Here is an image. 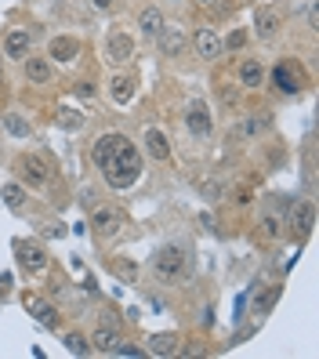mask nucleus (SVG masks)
Wrapping results in <instances>:
<instances>
[{
    "label": "nucleus",
    "mask_w": 319,
    "mask_h": 359,
    "mask_svg": "<svg viewBox=\"0 0 319 359\" xmlns=\"http://www.w3.org/2000/svg\"><path fill=\"white\" fill-rule=\"evenodd\" d=\"M76 51H80V40H76V36H55L51 44H48V55H51L55 62H62V66H66V62H73Z\"/></svg>",
    "instance_id": "aec40b11"
},
{
    "label": "nucleus",
    "mask_w": 319,
    "mask_h": 359,
    "mask_svg": "<svg viewBox=\"0 0 319 359\" xmlns=\"http://www.w3.org/2000/svg\"><path fill=\"white\" fill-rule=\"evenodd\" d=\"M243 40H247V36H243L240 29H232V33H229V40H222V48H229V51H240V48H243Z\"/></svg>",
    "instance_id": "2f4dec72"
},
{
    "label": "nucleus",
    "mask_w": 319,
    "mask_h": 359,
    "mask_svg": "<svg viewBox=\"0 0 319 359\" xmlns=\"http://www.w3.org/2000/svg\"><path fill=\"white\" fill-rule=\"evenodd\" d=\"M0 120H4V131H8V135H15V138H29V135H33L29 120H26L22 113H4Z\"/></svg>",
    "instance_id": "393cba45"
},
{
    "label": "nucleus",
    "mask_w": 319,
    "mask_h": 359,
    "mask_svg": "<svg viewBox=\"0 0 319 359\" xmlns=\"http://www.w3.org/2000/svg\"><path fill=\"white\" fill-rule=\"evenodd\" d=\"M262 236H265L269 243H276V240H280V236H283V218H280V215H272V210H269V215L262 218Z\"/></svg>",
    "instance_id": "cd10ccee"
},
{
    "label": "nucleus",
    "mask_w": 319,
    "mask_h": 359,
    "mask_svg": "<svg viewBox=\"0 0 319 359\" xmlns=\"http://www.w3.org/2000/svg\"><path fill=\"white\" fill-rule=\"evenodd\" d=\"M91 4H95L98 11H109V8H113V0H91Z\"/></svg>",
    "instance_id": "473e14b6"
},
{
    "label": "nucleus",
    "mask_w": 319,
    "mask_h": 359,
    "mask_svg": "<svg viewBox=\"0 0 319 359\" xmlns=\"http://www.w3.org/2000/svg\"><path fill=\"white\" fill-rule=\"evenodd\" d=\"M138 26H142V33H145L149 40H156V33L167 26V22H163V11H160V8H142Z\"/></svg>",
    "instance_id": "5701e85b"
},
{
    "label": "nucleus",
    "mask_w": 319,
    "mask_h": 359,
    "mask_svg": "<svg viewBox=\"0 0 319 359\" xmlns=\"http://www.w3.org/2000/svg\"><path fill=\"white\" fill-rule=\"evenodd\" d=\"M145 352L149 355H178L182 352V341H178V334H153L145 341Z\"/></svg>",
    "instance_id": "a211bd4d"
},
{
    "label": "nucleus",
    "mask_w": 319,
    "mask_h": 359,
    "mask_svg": "<svg viewBox=\"0 0 319 359\" xmlns=\"http://www.w3.org/2000/svg\"><path fill=\"white\" fill-rule=\"evenodd\" d=\"M272 83H276V91H283V95H297L301 91V69H297L294 62H280V66L272 69Z\"/></svg>",
    "instance_id": "6e6552de"
},
{
    "label": "nucleus",
    "mask_w": 319,
    "mask_h": 359,
    "mask_svg": "<svg viewBox=\"0 0 319 359\" xmlns=\"http://www.w3.org/2000/svg\"><path fill=\"white\" fill-rule=\"evenodd\" d=\"M269 128V116L254 113V116H243L240 123H232V142H254L258 135H265Z\"/></svg>",
    "instance_id": "9d476101"
},
{
    "label": "nucleus",
    "mask_w": 319,
    "mask_h": 359,
    "mask_svg": "<svg viewBox=\"0 0 319 359\" xmlns=\"http://www.w3.org/2000/svg\"><path fill=\"white\" fill-rule=\"evenodd\" d=\"M4 203H8V210H26V185H18V182H8L4 185Z\"/></svg>",
    "instance_id": "a878e982"
},
{
    "label": "nucleus",
    "mask_w": 319,
    "mask_h": 359,
    "mask_svg": "<svg viewBox=\"0 0 319 359\" xmlns=\"http://www.w3.org/2000/svg\"><path fill=\"white\" fill-rule=\"evenodd\" d=\"M113 272H116L120 280H127V283H135V276H138L135 262H116V265H113Z\"/></svg>",
    "instance_id": "7c9ffc66"
},
{
    "label": "nucleus",
    "mask_w": 319,
    "mask_h": 359,
    "mask_svg": "<svg viewBox=\"0 0 319 359\" xmlns=\"http://www.w3.org/2000/svg\"><path fill=\"white\" fill-rule=\"evenodd\" d=\"M29 48H33V36H29L26 29H11V33L4 36V55L15 58V62H22V58L29 55Z\"/></svg>",
    "instance_id": "dca6fc26"
},
{
    "label": "nucleus",
    "mask_w": 319,
    "mask_h": 359,
    "mask_svg": "<svg viewBox=\"0 0 319 359\" xmlns=\"http://www.w3.org/2000/svg\"><path fill=\"white\" fill-rule=\"evenodd\" d=\"M55 120H58V128H62V131H80V128H83V113L73 109V105H62Z\"/></svg>",
    "instance_id": "bb28decb"
},
{
    "label": "nucleus",
    "mask_w": 319,
    "mask_h": 359,
    "mask_svg": "<svg viewBox=\"0 0 319 359\" xmlns=\"http://www.w3.org/2000/svg\"><path fill=\"white\" fill-rule=\"evenodd\" d=\"M102 175H105V185L116 189V193H120V189H131V185L138 182V175H142V156H138V149L123 138V142L116 145V153L109 156V163L102 167Z\"/></svg>",
    "instance_id": "f257e3e1"
},
{
    "label": "nucleus",
    "mask_w": 319,
    "mask_h": 359,
    "mask_svg": "<svg viewBox=\"0 0 319 359\" xmlns=\"http://www.w3.org/2000/svg\"><path fill=\"white\" fill-rule=\"evenodd\" d=\"M15 255H18V265H22L26 276H40V272L48 269V250L40 243L22 240V243H15Z\"/></svg>",
    "instance_id": "20e7f679"
},
{
    "label": "nucleus",
    "mask_w": 319,
    "mask_h": 359,
    "mask_svg": "<svg viewBox=\"0 0 319 359\" xmlns=\"http://www.w3.org/2000/svg\"><path fill=\"white\" fill-rule=\"evenodd\" d=\"M91 345H95L98 352H105V355H113V352L120 348V334H116L113 327H95V334H91Z\"/></svg>",
    "instance_id": "b1692460"
},
{
    "label": "nucleus",
    "mask_w": 319,
    "mask_h": 359,
    "mask_svg": "<svg viewBox=\"0 0 319 359\" xmlns=\"http://www.w3.org/2000/svg\"><path fill=\"white\" fill-rule=\"evenodd\" d=\"M22 305H26V312L33 316V320H36L40 327L58 330V312H55V305H51L48 298H40V294H26V298H22Z\"/></svg>",
    "instance_id": "39448f33"
},
{
    "label": "nucleus",
    "mask_w": 319,
    "mask_h": 359,
    "mask_svg": "<svg viewBox=\"0 0 319 359\" xmlns=\"http://www.w3.org/2000/svg\"><path fill=\"white\" fill-rule=\"evenodd\" d=\"M109 98L116 102V105H127L135 98V76H127V73H116L113 80H109Z\"/></svg>",
    "instance_id": "412c9836"
},
{
    "label": "nucleus",
    "mask_w": 319,
    "mask_h": 359,
    "mask_svg": "<svg viewBox=\"0 0 319 359\" xmlns=\"http://www.w3.org/2000/svg\"><path fill=\"white\" fill-rule=\"evenodd\" d=\"M153 272L163 280V283H178L185 280L189 272H193V255H189V247L182 243H167L156 250V258H153Z\"/></svg>",
    "instance_id": "f03ea898"
},
{
    "label": "nucleus",
    "mask_w": 319,
    "mask_h": 359,
    "mask_svg": "<svg viewBox=\"0 0 319 359\" xmlns=\"http://www.w3.org/2000/svg\"><path fill=\"white\" fill-rule=\"evenodd\" d=\"M123 225V210L120 207H95L91 210V229L98 236H113V232Z\"/></svg>",
    "instance_id": "0eeeda50"
},
{
    "label": "nucleus",
    "mask_w": 319,
    "mask_h": 359,
    "mask_svg": "<svg viewBox=\"0 0 319 359\" xmlns=\"http://www.w3.org/2000/svg\"><path fill=\"white\" fill-rule=\"evenodd\" d=\"M66 348H69L73 355H83V352H88V337L76 334V330H69V334H66Z\"/></svg>",
    "instance_id": "c756f323"
},
{
    "label": "nucleus",
    "mask_w": 319,
    "mask_h": 359,
    "mask_svg": "<svg viewBox=\"0 0 319 359\" xmlns=\"http://www.w3.org/2000/svg\"><path fill=\"white\" fill-rule=\"evenodd\" d=\"M276 298H280V287H269V290H258V294H254V316H262Z\"/></svg>",
    "instance_id": "c85d7f7f"
},
{
    "label": "nucleus",
    "mask_w": 319,
    "mask_h": 359,
    "mask_svg": "<svg viewBox=\"0 0 319 359\" xmlns=\"http://www.w3.org/2000/svg\"><path fill=\"white\" fill-rule=\"evenodd\" d=\"M193 44H196V55L203 58V62H215V58H222V36L210 29V26H200L196 29V36H193Z\"/></svg>",
    "instance_id": "1a4fd4ad"
},
{
    "label": "nucleus",
    "mask_w": 319,
    "mask_h": 359,
    "mask_svg": "<svg viewBox=\"0 0 319 359\" xmlns=\"http://www.w3.org/2000/svg\"><path fill=\"white\" fill-rule=\"evenodd\" d=\"M203 4H207V0H203Z\"/></svg>",
    "instance_id": "f704fd0d"
},
{
    "label": "nucleus",
    "mask_w": 319,
    "mask_h": 359,
    "mask_svg": "<svg viewBox=\"0 0 319 359\" xmlns=\"http://www.w3.org/2000/svg\"><path fill=\"white\" fill-rule=\"evenodd\" d=\"M105 58L113 62V66H127V62L135 58V40L127 33H113L109 36V48H105Z\"/></svg>",
    "instance_id": "9b49d317"
},
{
    "label": "nucleus",
    "mask_w": 319,
    "mask_h": 359,
    "mask_svg": "<svg viewBox=\"0 0 319 359\" xmlns=\"http://www.w3.org/2000/svg\"><path fill=\"white\" fill-rule=\"evenodd\" d=\"M156 44H160V55H167V58L182 55V48H185V33H182V26H163V29L156 33Z\"/></svg>",
    "instance_id": "4468645a"
},
{
    "label": "nucleus",
    "mask_w": 319,
    "mask_h": 359,
    "mask_svg": "<svg viewBox=\"0 0 319 359\" xmlns=\"http://www.w3.org/2000/svg\"><path fill=\"white\" fill-rule=\"evenodd\" d=\"M22 73L29 83H51L55 80V66L48 58H40V55H26L22 58Z\"/></svg>",
    "instance_id": "f8f14e48"
},
{
    "label": "nucleus",
    "mask_w": 319,
    "mask_h": 359,
    "mask_svg": "<svg viewBox=\"0 0 319 359\" xmlns=\"http://www.w3.org/2000/svg\"><path fill=\"white\" fill-rule=\"evenodd\" d=\"M280 26H283V15L276 8H265V11H258V18H254V29H258L262 40H272L276 33H280Z\"/></svg>",
    "instance_id": "6ab92c4d"
},
{
    "label": "nucleus",
    "mask_w": 319,
    "mask_h": 359,
    "mask_svg": "<svg viewBox=\"0 0 319 359\" xmlns=\"http://www.w3.org/2000/svg\"><path fill=\"white\" fill-rule=\"evenodd\" d=\"M185 128H189V135H196V138H207L210 131H215V120H210V109L203 102H193L185 109Z\"/></svg>",
    "instance_id": "423d86ee"
},
{
    "label": "nucleus",
    "mask_w": 319,
    "mask_h": 359,
    "mask_svg": "<svg viewBox=\"0 0 319 359\" xmlns=\"http://www.w3.org/2000/svg\"><path fill=\"white\" fill-rule=\"evenodd\" d=\"M240 83L243 88H262L265 83V66L258 58H243L240 62Z\"/></svg>",
    "instance_id": "4be33fe9"
},
{
    "label": "nucleus",
    "mask_w": 319,
    "mask_h": 359,
    "mask_svg": "<svg viewBox=\"0 0 319 359\" xmlns=\"http://www.w3.org/2000/svg\"><path fill=\"white\" fill-rule=\"evenodd\" d=\"M175 4H178V0H175Z\"/></svg>",
    "instance_id": "c9c22d12"
},
{
    "label": "nucleus",
    "mask_w": 319,
    "mask_h": 359,
    "mask_svg": "<svg viewBox=\"0 0 319 359\" xmlns=\"http://www.w3.org/2000/svg\"><path fill=\"white\" fill-rule=\"evenodd\" d=\"M123 142V135H116V131H109V135H102L95 145H91V163L98 167V171H102V167L105 163H109V156L116 153V145Z\"/></svg>",
    "instance_id": "2eb2a0df"
},
{
    "label": "nucleus",
    "mask_w": 319,
    "mask_h": 359,
    "mask_svg": "<svg viewBox=\"0 0 319 359\" xmlns=\"http://www.w3.org/2000/svg\"><path fill=\"white\" fill-rule=\"evenodd\" d=\"M312 225H315V207L305 200V203H297L294 207V215H290V222H287V229H290V236H294V232H297V236H308V232H312Z\"/></svg>",
    "instance_id": "ddd939ff"
},
{
    "label": "nucleus",
    "mask_w": 319,
    "mask_h": 359,
    "mask_svg": "<svg viewBox=\"0 0 319 359\" xmlns=\"http://www.w3.org/2000/svg\"><path fill=\"white\" fill-rule=\"evenodd\" d=\"M8 287H11V276H0V294H8Z\"/></svg>",
    "instance_id": "72a5a7b5"
},
{
    "label": "nucleus",
    "mask_w": 319,
    "mask_h": 359,
    "mask_svg": "<svg viewBox=\"0 0 319 359\" xmlns=\"http://www.w3.org/2000/svg\"><path fill=\"white\" fill-rule=\"evenodd\" d=\"M15 171H18V178H22L26 185H33V189H44L48 182H51V171H48V163L40 160V156H18L15 160Z\"/></svg>",
    "instance_id": "7ed1b4c3"
},
{
    "label": "nucleus",
    "mask_w": 319,
    "mask_h": 359,
    "mask_svg": "<svg viewBox=\"0 0 319 359\" xmlns=\"http://www.w3.org/2000/svg\"><path fill=\"white\" fill-rule=\"evenodd\" d=\"M145 149H149V156H153L156 163H167V160H171V145H167V135L156 131V128H145Z\"/></svg>",
    "instance_id": "f3484780"
}]
</instances>
